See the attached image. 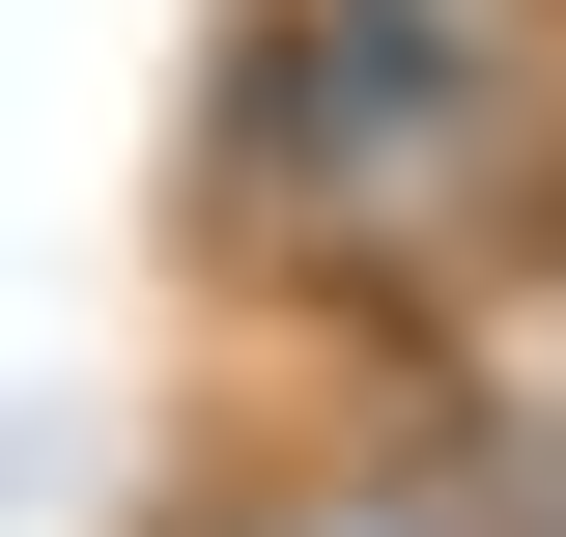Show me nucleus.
I'll list each match as a JSON object with an SVG mask.
<instances>
[{"label": "nucleus", "mask_w": 566, "mask_h": 537, "mask_svg": "<svg viewBox=\"0 0 566 537\" xmlns=\"http://www.w3.org/2000/svg\"><path fill=\"white\" fill-rule=\"evenodd\" d=\"M170 255H199V312L397 397L453 312L566 255V0H227Z\"/></svg>", "instance_id": "obj_1"}, {"label": "nucleus", "mask_w": 566, "mask_h": 537, "mask_svg": "<svg viewBox=\"0 0 566 537\" xmlns=\"http://www.w3.org/2000/svg\"><path fill=\"white\" fill-rule=\"evenodd\" d=\"M142 537H482V481L424 453V397H368V368H312V397H283V424H227V453L170 481Z\"/></svg>", "instance_id": "obj_2"}, {"label": "nucleus", "mask_w": 566, "mask_h": 537, "mask_svg": "<svg viewBox=\"0 0 566 537\" xmlns=\"http://www.w3.org/2000/svg\"><path fill=\"white\" fill-rule=\"evenodd\" d=\"M397 397H424V453L482 481V537H566V255L510 283V312H453Z\"/></svg>", "instance_id": "obj_3"}]
</instances>
